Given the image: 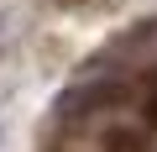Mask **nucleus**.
<instances>
[{"mask_svg":"<svg viewBox=\"0 0 157 152\" xmlns=\"http://www.w3.org/2000/svg\"><path fill=\"white\" fill-rule=\"evenodd\" d=\"M147 121L157 126V84H152V95H147Z\"/></svg>","mask_w":157,"mask_h":152,"instance_id":"nucleus-1","label":"nucleus"}]
</instances>
